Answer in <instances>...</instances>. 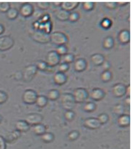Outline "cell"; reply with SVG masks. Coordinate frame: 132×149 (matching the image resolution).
I'll list each match as a JSON object with an SVG mask.
<instances>
[{"label":"cell","mask_w":132,"mask_h":149,"mask_svg":"<svg viewBox=\"0 0 132 149\" xmlns=\"http://www.w3.org/2000/svg\"><path fill=\"white\" fill-rule=\"evenodd\" d=\"M104 6L108 8V10H115L118 7L116 2H112V1H108V2H105Z\"/></svg>","instance_id":"f6af8a7d"},{"label":"cell","mask_w":132,"mask_h":149,"mask_svg":"<svg viewBox=\"0 0 132 149\" xmlns=\"http://www.w3.org/2000/svg\"><path fill=\"white\" fill-rule=\"evenodd\" d=\"M20 136H21L20 132L15 130H13V131H12L11 133H8V134L7 135V136H6V139L4 140H5L6 142L13 143L14 141H16V140H17L18 138L20 137Z\"/></svg>","instance_id":"7402d4cb"},{"label":"cell","mask_w":132,"mask_h":149,"mask_svg":"<svg viewBox=\"0 0 132 149\" xmlns=\"http://www.w3.org/2000/svg\"><path fill=\"white\" fill-rule=\"evenodd\" d=\"M89 97L92 100H95V101H101L105 97V93L104 90L101 88H94L89 94Z\"/></svg>","instance_id":"5bb4252c"},{"label":"cell","mask_w":132,"mask_h":149,"mask_svg":"<svg viewBox=\"0 0 132 149\" xmlns=\"http://www.w3.org/2000/svg\"><path fill=\"white\" fill-rule=\"evenodd\" d=\"M61 1H55V2H54V4L55 6H61Z\"/></svg>","instance_id":"f5cc1de1"},{"label":"cell","mask_w":132,"mask_h":149,"mask_svg":"<svg viewBox=\"0 0 132 149\" xmlns=\"http://www.w3.org/2000/svg\"><path fill=\"white\" fill-rule=\"evenodd\" d=\"M130 122H131V118L129 115L124 113L118 116L117 123L120 127H128L130 125Z\"/></svg>","instance_id":"ac0fdd59"},{"label":"cell","mask_w":132,"mask_h":149,"mask_svg":"<svg viewBox=\"0 0 132 149\" xmlns=\"http://www.w3.org/2000/svg\"><path fill=\"white\" fill-rule=\"evenodd\" d=\"M80 136V133L77 130H72V131L69 132L67 135V138L69 141H75Z\"/></svg>","instance_id":"74e56055"},{"label":"cell","mask_w":132,"mask_h":149,"mask_svg":"<svg viewBox=\"0 0 132 149\" xmlns=\"http://www.w3.org/2000/svg\"><path fill=\"white\" fill-rule=\"evenodd\" d=\"M61 98V103L63 107V108L65 110H70L74 107L75 105V102L72 94L71 93H64L61 95H60Z\"/></svg>","instance_id":"7a4b0ae2"},{"label":"cell","mask_w":132,"mask_h":149,"mask_svg":"<svg viewBox=\"0 0 132 149\" xmlns=\"http://www.w3.org/2000/svg\"><path fill=\"white\" fill-rule=\"evenodd\" d=\"M64 118L66 120L72 121L75 118V112L72 109L66 110L64 112Z\"/></svg>","instance_id":"d6a6232c"},{"label":"cell","mask_w":132,"mask_h":149,"mask_svg":"<svg viewBox=\"0 0 132 149\" xmlns=\"http://www.w3.org/2000/svg\"><path fill=\"white\" fill-rule=\"evenodd\" d=\"M63 63H66L67 64L73 63L74 61V56L72 54H66L63 56Z\"/></svg>","instance_id":"836d02e7"},{"label":"cell","mask_w":132,"mask_h":149,"mask_svg":"<svg viewBox=\"0 0 132 149\" xmlns=\"http://www.w3.org/2000/svg\"><path fill=\"white\" fill-rule=\"evenodd\" d=\"M97 119L98 120V121H99L101 125H104L108 123V121L109 120V117L106 113H101L98 116Z\"/></svg>","instance_id":"e575fe53"},{"label":"cell","mask_w":132,"mask_h":149,"mask_svg":"<svg viewBox=\"0 0 132 149\" xmlns=\"http://www.w3.org/2000/svg\"><path fill=\"white\" fill-rule=\"evenodd\" d=\"M6 14H7V17L8 19H15L17 17L18 15H19V11L16 8H11L10 7V10L6 13Z\"/></svg>","instance_id":"f546056e"},{"label":"cell","mask_w":132,"mask_h":149,"mask_svg":"<svg viewBox=\"0 0 132 149\" xmlns=\"http://www.w3.org/2000/svg\"><path fill=\"white\" fill-rule=\"evenodd\" d=\"M69 13H68V12L61 9V10H57V11L55 12V17L57 19H59V20L64 22V21L69 20Z\"/></svg>","instance_id":"44dd1931"},{"label":"cell","mask_w":132,"mask_h":149,"mask_svg":"<svg viewBox=\"0 0 132 149\" xmlns=\"http://www.w3.org/2000/svg\"><path fill=\"white\" fill-rule=\"evenodd\" d=\"M130 94H131V86L129 85L126 86V95L130 97Z\"/></svg>","instance_id":"681fc988"},{"label":"cell","mask_w":132,"mask_h":149,"mask_svg":"<svg viewBox=\"0 0 132 149\" xmlns=\"http://www.w3.org/2000/svg\"><path fill=\"white\" fill-rule=\"evenodd\" d=\"M38 96L37 92L33 89H26L22 95V101L27 104H33L36 103Z\"/></svg>","instance_id":"8992f818"},{"label":"cell","mask_w":132,"mask_h":149,"mask_svg":"<svg viewBox=\"0 0 132 149\" xmlns=\"http://www.w3.org/2000/svg\"><path fill=\"white\" fill-rule=\"evenodd\" d=\"M114 46V40L111 36H107L105 38L103 42V47L105 49H111Z\"/></svg>","instance_id":"cb8c5ba5"},{"label":"cell","mask_w":132,"mask_h":149,"mask_svg":"<svg viewBox=\"0 0 132 149\" xmlns=\"http://www.w3.org/2000/svg\"><path fill=\"white\" fill-rule=\"evenodd\" d=\"M10 9V4L9 2H0V12L7 13Z\"/></svg>","instance_id":"b9f144b4"},{"label":"cell","mask_w":132,"mask_h":149,"mask_svg":"<svg viewBox=\"0 0 132 149\" xmlns=\"http://www.w3.org/2000/svg\"><path fill=\"white\" fill-rule=\"evenodd\" d=\"M50 36V42L57 46H60V45H66L68 42L67 36L64 34L62 32L56 31L54 33L49 34Z\"/></svg>","instance_id":"6da1fadb"},{"label":"cell","mask_w":132,"mask_h":149,"mask_svg":"<svg viewBox=\"0 0 132 149\" xmlns=\"http://www.w3.org/2000/svg\"><path fill=\"white\" fill-rule=\"evenodd\" d=\"M8 100V95L4 91L0 90V104H4Z\"/></svg>","instance_id":"ee69618b"},{"label":"cell","mask_w":132,"mask_h":149,"mask_svg":"<svg viewBox=\"0 0 132 149\" xmlns=\"http://www.w3.org/2000/svg\"><path fill=\"white\" fill-rule=\"evenodd\" d=\"M33 11L34 10H33V5H31L30 3H25L20 7L19 13L24 17H29L33 15Z\"/></svg>","instance_id":"7c38bea8"},{"label":"cell","mask_w":132,"mask_h":149,"mask_svg":"<svg viewBox=\"0 0 132 149\" xmlns=\"http://www.w3.org/2000/svg\"><path fill=\"white\" fill-rule=\"evenodd\" d=\"M15 40L11 36H4L0 37V51H6L13 48Z\"/></svg>","instance_id":"ba28073f"},{"label":"cell","mask_w":132,"mask_h":149,"mask_svg":"<svg viewBox=\"0 0 132 149\" xmlns=\"http://www.w3.org/2000/svg\"><path fill=\"white\" fill-rule=\"evenodd\" d=\"M31 37L33 40L38 43L46 44L50 42L49 34L42 30H38L33 32Z\"/></svg>","instance_id":"277c9868"},{"label":"cell","mask_w":132,"mask_h":149,"mask_svg":"<svg viewBox=\"0 0 132 149\" xmlns=\"http://www.w3.org/2000/svg\"><path fill=\"white\" fill-rule=\"evenodd\" d=\"M33 132L36 136H42L46 132V127L42 123L33 126Z\"/></svg>","instance_id":"603a6c76"},{"label":"cell","mask_w":132,"mask_h":149,"mask_svg":"<svg viewBox=\"0 0 132 149\" xmlns=\"http://www.w3.org/2000/svg\"><path fill=\"white\" fill-rule=\"evenodd\" d=\"M72 95L75 103H84L89 97V92L85 88L79 87L74 89Z\"/></svg>","instance_id":"3957f363"},{"label":"cell","mask_w":132,"mask_h":149,"mask_svg":"<svg viewBox=\"0 0 132 149\" xmlns=\"http://www.w3.org/2000/svg\"><path fill=\"white\" fill-rule=\"evenodd\" d=\"M15 128L20 133H22V132L25 133L30 130V125L25 120H17L15 123Z\"/></svg>","instance_id":"d6986e66"},{"label":"cell","mask_w":132,"mask_h":149,"mask_svg":"<svg viewBox=\"0 0 132 149\" xmlns=\"http://www.w3.org/2000/svg\"><path fill=\"white\" fill-rule=\"evenodd\" d=\"M36 66L38 70H40L42 71H46L47 68H48V65L43 61H38L36 63Z\"/></svg>","instance_id":"d590c367"},{"label":"cell","mask_w":132,"mask_h":149,"mask_svg":"<svg viewBox=\"0 0 132 149\" xmlns=\"http://www.w3.org/2000/svg\"><path fill=\"white\" fill-rule=\"evenodd\" d=\"M112 77V73L110 70H105V71H103L101 73V79L103 82H108L111 80Z\"/></svg>","instance_id":"f1b7e54d"},{"label":"cell","mask_w":132,"mask_h":149,"mask_svg":"<svg viewBox=\"0 0 132 149\" xmlns=\"http://www.w3.org/2000/svg\"><path fill=\"white\" fill-rule=\"evenodd\" d=\"M59 67H58V71L59 72H62V73H65L66 71H67L69 68V64L66 63H61V64H59Z\"/></svg>","instance_id":"7bdbcfd3"},{"label":"cell","mask_w":132,"mask_h":149,"mask_svg":"<svg viewBox=\"0 0 132 149\" xmlns=\"http://www.w3.org/2000/svg\"><path fill=\"white\" fill-rule=\"evenodd\" d=\"M6 141L2 136H0V149H6Z\"/></svg>","instance_id":"bcb514c9"},{"label":"cell","mask_w":132,"mask_h":149,"mask_svg":"<svg viewBox=\"0 0 132 149\" xmlns=\"http://www.w3.org/2000/svg\"><path fill=\"white\" fill-rule=\"evenodd\" d=\"M90 60L92 63L95 66H102L103 62L105 61V57L101 54H92L90 57Z\"/></svg>","instance_id":"ffe728a7"},{"label":"cell","mask_w":132,"mask_h":149,"mask_svg":"<svg viewBox=\"0 0 132 149\" xmlns=\"http://www.w3.org/2000/svg\"><path fill=\"white\" fill-rule=\"evenodd\" d=\"M61 56L55 51H51L47 54L46 64L50 67H54L60 63Z\"/></svg>","instance_id":"52a82bcc"},{"label":"cell","mask_w":132,"mask_h":149,"mask_svg":"<svg viewBox=\"0 0 132 149\" xmlns=\"http://www.w3.org/2000/svg\"><path fill=\"white\" fill-rule=\"evenodd\" d=\"M80 18V14L77 12H72V13H69V21L72 22H77V20Z\"/></svg>","instance_id":"ab89813d"},{"label":"cell","mask_w":132,"mask_h":149,"mask_svg":"<svg viewBox=\"0 0 132 149\" xmlns=\"http://www.w3.org/2000/svg\"><path fill=\"white\" fill-rule=\"evenodd\" d=\"M54 81L58 86H62L67 81V76L65 74V73L57 71L54 76Z\"/></svg>","instance_id":"e0dca14e"},{"label":"cell","mask_w":132,"mask_h":149,"mask_svg":"<svg viewBox=\"0 0 132 149\" xmlns=\"http://www.w3.org/2000/svg\"><path fill=\"white\" fill-rule=\"evenodd\" d=\"M25 120L30 126H34L43 122V115L39 113H30L26 115Z\"/></svg>","instance_id":"9c48e42d"},{"label":"cell","mask_w":132,"mask_h":149,"mask_svg":"<svg viewBox=\"0 0 132 149\" xmlns=\"http://www.w3.org/2000/svg\"><path fill=\"white\" fill-rule=\"evenodd\" d=\"M54 138H55V136H54V133H51V132H45L42 136H41V141L45 143H49L53 142Z\"/></svg>","instance_id":"4316f807"},{"label":"cell","mask_w":132,"mask_h":149,"mask_svg":"<svg viewBox=\"0 0 132 149\" xmlns=\"http://www.w3.org/2000/svg\"><path fill=\"white\" fill-rule=\"evenodd\" d=\"M1 121H2V117H1V115H0V123H1Z\"/></svg>","instance_id":"db71d44e"},{"label":"cell","mask_w":132,"mask_h":149,"mask_svg":"<svg viewBox=\"0 0 132 149\" xmlns=\"http://www.w3.org/2000/svg\"><path fill=\"white\" fill-rule=\"evenodd\" d=\"M112 94L116 98H121L126 95V86L122 83H117L112 87Z\"/></svg>","instance_id":"30bf717a"},{"label":"cell","mask_w":132,"mask_h":149,"mask_svg":"<svg viewBox=\"0 0 132 149\" xmlns=\"http://www.w3.org/2000/svg\"><path fill=\"white\" fill-rule=\"evenodd\" d=\"M87 62L83 58H79L74 62V68L77 72H82L87 68Z\"/></svg>","instance_id":"9a60e30c"},{"label":"cell","mask_w":132,"mask_h":149,"mask_svg":"<svg viewBox=\"0 0 132 149\" xmlns=\"http://www.w3.org/2000/svg\"><path fill=\"white\" fill-rule=\"evenodd\" d=\"M83 125L85 127L90 130H96V129L100 128L101 126V124L97 119V118H86L83 122Z\"/></svg>","instance_id":"8fae6325"},{"label":"cell","mask_w":132,"mask_h":149,"mask_svg":"<svg viewBox=\"0 0 132 149\" xmlns=\"http://www.w3.org/2000/svg\"><path fill=\"white\" fill-rule=\"evenodd\" d=\"M56 52L58 54L59 56H64L65 54H67L68 48H66V45H60V46H57L56 48Z\"/></svg>","instance_id":"8d00e7d4"},{"label":"cell","mask_w":132,"mask_h":149,"mask_svg":"<svg viewBox=\"0 0 132 149\" xmlns=\"http://www.w3.org/2000/svg\"><path fill=\"white\" fill-rule=\"evenodd\" d=\"M124 102H125V104L126 106H128V107L130 106V104H131V97L127 96L125 100H124Z\"/></svg>","instance_id":"c3c4849f"},{"label":"cell","mask_w":132,"mask_h":149,"mask_svg":"<svg viewBox=\"0 0 132 149\" xmlns=\"http://www.w3.org/2000/svg\"><path fill=\"white\" fill-rule=\"evenodd\" d=\"M60 95V92H59V90L53 89L48 91L46 97L48 98V100H51V101H55V100H57L58 99H59Z\"/></svg>","instance_id":"484cf974"},{"label":"cell","mask_w":132,"mask_h":149,"mask_svg":"<svg viewBox=\"0 0 132 149\" xmlns=\"http://www.w3.org/2000/svg\"><path fill=\"white\" fill-rule=\"evenodd\" d=\"M102 66L104 71H105V70H109V68L110 67V63H109L108 61H105L103 62Z\"/></svg>","instance_id":"7dc6e473"},{"label":"cell","mask_w":132,"mask_h":149,"mask_svg":"<svg viewBox=\"0 0 132 149\" xmlns=\"http://www.w3.org/2000/svg\"><path fill=\"white\" fill-rule=\"evenodd\" d=\"M112 22L110 19L108 18H104L103 19V20L101 21V25L103 28L104 29H108L109 27L111 26Z\"/></svg>","instance_id":"60d3db41"},{"label":"cell","mask_w":132,"mask_h":149,"mask_svg":"<svg viewBox=\"0 0 132 149\" xmlns=\"http://www.w3.org/2000/svg\"><path fill=\"white\" fill-rule=\"evenodd\" d=\"M38 68L36 64H30L25 66L22 73V79L25 82H29L33 79L35 76L36 75Z\"/></svg>","instance_id":"5b68a950"},{"label":"cell","mask_w":132,"mask_h":149,"mask_svg":"<svg viewBox=\"0 0 132 149\" xmlns=\"http://www.w3.org/2000/svg\"><path fill=\"white\" fill-rule=\"evenodd\" d=\"M38 8L41 10H47L50 7V3L47 1H39L36 3Z\"/></svg>","instance_id":"f35d334b"},{"label":"cell","mask_w":132,"mask_h":149,"mask_svg":"<svg viewBox=\"0 0 132 149\" xmlns=\"http://www.w3.org/2000/svg\"><path fill=\"white\" fill-rule=\"evenodd\" d=\"M113 113H115L116 115H118V116L122 115V114H124V105L121 104H116V105H114V107H113Z\"/></svg>","instance_id":"4dcf8cb0"},{"label":"cell","mask_w":132,"mask_h":149,"mask_svg":"<svg viewBox=\"0 0 132 149\" xmlns=\"http://www.w3.org/2000/svg\"><path fill=\"white\" fill-rule=\"evenodd\" d=\"M95 7V3L91 1H85L82 3V9L87 12L92 11Z\"/></svg>","instance_id":"1f68e13d"},{"label":"cell","mask_w":132,"mask_h":149,"mask_svg":"<svg viewBox=\"0 0 132 149\" xmlns=\"http://www.w3.org/2000/svg\"><path fill=\"white\" fill-rule=\"evenodd\" d=\"M48 102V100L45 96L39 95L38 96L37 100H36V103H35V104H36V105H37L38 107H40V108H43V107H45V106L47 105Z\"/></svg>","instance_id":"d4e9b609"},{"label":"cell","mask_w":132,"mask_h":149,"mask_svg":"<svg viewBox=\"0 0 132 149\" xmlns=\"http://www.w3.org/2000/svg\"><path fill=\"white\" fill-rule=\"evenodd\" d=\"M128 3V1H118V2H116V4H117V6H125Z\"/></svg>","instance_id":"f907efd6"},{"label":"cell","mask_w":132,"mask_h":149,"mask_svg":"<svg viewBox=\"0 0 132 149\" xmlns=\"http://www.w3.org/2000/svg\"><path fill=\"white\" fill-rule=\"evenodd\" d=\"M130 38H131V36H130V32L129 30L124 29L118 33V40L119 41L120 43L126 45L130 42Z\"/></svg>","instance_id":"4fadbf2b"},{"label":"cell","mask_w":132,"mask_h":149,"mask_svg":"<svg viewBox=\"0 0 132 149\" xmlns=\"http://www.w3.org/2000/svg\"><path fill=\"white\" fill-rule=\"evenodd\" d=\"M96 104L92 102H87L83 105V110L86 112H92L96 109Z\"/></svg>","instance_id":"83f0119b"},{"label":"cell","mask_w":132,"mask_h":149,"mask_svg":"<svg viewBox=\"0 0 132 149\" xmlns=\"http://www.w3.org/2000/svg\"><path fill=\"white\" fill-rule=\"evenodd\" d=\"M4 26H3L2 25H1V24H0V35L2 34L3 32H4Z\"/></svg>","instance_id":"816d5d0a"},{"label":"cell","mask_w":132,"mask_h":149,"mask_svg":"<svg viewBox=\"0 0 132 149\" xmlns=\"http://www.w3.org/2000/svg\"><path fill=\"white\" fill-rule=\"evenodd\" d=\"M79 4H80L79 1H62L61 4V7L62 10L68 13H72L78 7Z\"/></svg>","instance_id":"2e32d148"}]
</instances>
